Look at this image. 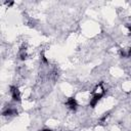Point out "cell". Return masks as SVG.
I'll return each instance as SVG.
<instances>
[{"label": "cell", "mask_w": 131, "mask_h": 131, "mask_svg": "<svg viewBox=\"0 0 131 131\" xmlns=\"http://www.w3.org/2000/svg\"><path fill=\"white\" fill-rule=\"evenodd\" d=\"M41 131H53L52 129H49V128H44V129H42Z\"/></svg>", "instance_id": "cell-4"}, {"label": "cell", "mask_w": 131, "mask_h": 131, "mask_svg": "<svg viewBox=\"0 0 131 131\" xmlns=\"http://www.w3.org/2000/svg\"><path fill=\"white\" fill-rule=\"evenodd\" d=\"M66 105L71 110V111H73V112H75V111H77V108H78V101H77V99L75 98V97H69L68 99H67V101H66Z\"/></svg>", "instance_id": "cell-2"}, {"label": "cell", "mask_w": 131, "mask_h": 131, "mask_svg": "<svg viewBox=\"0 0 131 131\" xmlns=\"http://www.w3.org/2000/svg\"><path fill=\"white\" fill-rule=\"evenodd\" d=\"M2 115L3 116H5V117H10V116H15V115H17V111L14 108V107H11V106H8V107H6L4 111H3V113H2Z\"/></svg>", "instance_id": "cell-3"}, {"label": "cell", "mask_w": 131, "mask_h": 131, "mask_svg": "<svg viewBox=\"0 0 131 131\" xmlns=\"http://www.w3.org/2000/svg\"><path fill=\"white\" fill-rule=\"evenodd\" d=\"M10 90H9V92H10V95H11V98H12V100L13 101H15V102H19L20 101V92H19V90H18V88L16 87V86H10V88H9Z\"/></svg>", "instance_id": "cell-1"}]
</instances>
